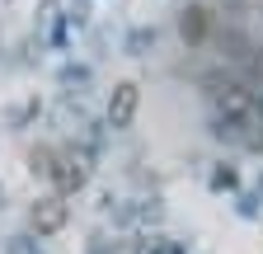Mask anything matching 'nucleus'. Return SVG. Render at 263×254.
<instances>
[{"mask_svg": "<svg viewBox=\"0 0 263 254\" xmlns=\"http://www.w3.org/2000/svg\"><path fill=\"white\" fill-rule=\"evenodd\" d=\"M61 221H66V203H61V193H52L38 212H33V226H38V231H57Z\"/></svg>", "mask_w": 263, "mask_h": 254, "instance_id": "3", "label": "nucleus"}, {"mask_svg": "<svg viewBox=\"0 0 263 254\" xmlns=\"http://www.w3.org/2000/svg\"><path fill=\"white\" fill-rule=\"evenodd\" d=\"M202 33H207V10L193 5V10L183 14V38H188V43H202Z\"/></svg>", "mask_w": 263, "mask_h": 254, "instance_id": "4", "label": "nucleus"}, {"mask_svg": "<svg viewBox=\"0 0 263 254\" xmlns=\"http://www.w3.org/2000/svg\"><path fill=\"white\" fill-rule=\"evenodd\" d=\"M57 165H43V174L57 184V193L66 198V193H76V188L85 184V160L80 155H71V151H61V155H52Z\"/></svg>", "mask_w": 263, "mask_h": 254, "instance_id": "1", "label": "nucleus"}, {"mask_svg": "<svg viewBox=\"0 0 263 254\" xmlns=\"http://www.w3.org/2000/svg\"><path fill=\"white\" fill-rule=\"evenodd\" d=\"M132 113H137V85H118V94L108 99V122L113 127H127Z\"/></svg>", "mask_w": 263, "mask_h": 254, "instance_id": "2", "label": "nucleus"}]
</instances>
